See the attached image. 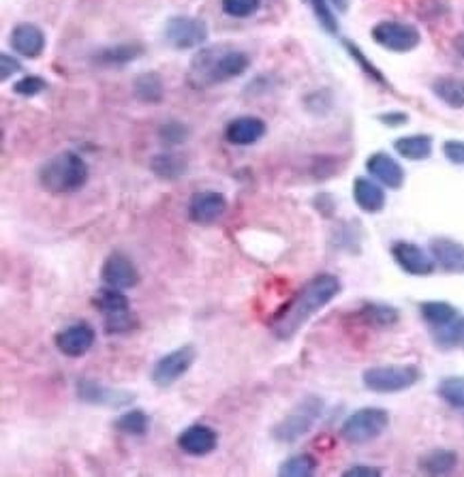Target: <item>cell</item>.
I'll use <instances>...</instances> for the list:
<instances>
[{"label": "cell", "instance_id": "obj_1", "mask_svg": "<svg viewBox=\"0 0 464 477\" xmlns=\"http://www.w3.org/2000/svg\"><path fill=\"white\" fill-rule=\"evenodd\" d=\"M342 285L338 277L330 272L314 274L305 285L294 293V298L278 308L270 319V332L278 341H291L297 332L308 324V319L314 317L321 308H325L334 298L341 293Z\"/></svg>", "mask_w": 464, "mask_h": 477}, {"label": "cell", "instance_id": "obj_14", "mask_svg": "<svg viewBox=\"0 0 464 477\" xmlns=\"http://www.w3.org/2000/svg\"><path fill=\"white\" fill-rule=\"evenodd\" d=\"M227 212V199L219 191H199L188 201V218L197 225H212Z\"/></svg>", "mask_w": 464, "mask_h": 477}, {"label": "cell", "instance_id": "obj_16", "mask_svg": "<svg viewBox=\"0 0 464 477\" xmlns=\"http://www.w3.org/2000/svg\"><path fill=\"white\" fill-rule=\"evenodd\" d=\"M366 171L375 178L383 187L398 191L405 185V170L396 159L389 157L387 152H372L366 159Z\"/></svg>", "mask_w": 464, "mask_h": 477}, {"label": "cell", "instance_id": "obj_5", "mask_svg": "<svg viewBox=\"0 0 464 477\" xmlns=\"http://www.w3.org/2000/svg\"><path fill=\"white\" fill-rule=\"evenodd\" d=\"M387 427L389 413L383 407H362L342 422L341 436L349 445H366L379 439Z\"/></svg>", "mask_w": 464, "mask_h": 477}, {"label": "cell", "instance_id": "obj_6", "mask_svg": "<svg viewBox=\"0 0 464 477\" xmlns=\"http://www.w3.org/2000/svg\"><path fill=\"white\" fill-rule=\"evenodd\" d=\"M422 379V371L415 364H389L370 366L362 372L366 390L375 394H398L414 388Z\"/></svg>", "mask_w": 464, "mask_h": 477}, {"label": "cell", "instance_id": "obj_34", "mask_svg": "<svg viewBox=\"0 0 464 477\" xmlns=\"http://www.w3.org/2000/svg\"><path fill=\"white\" fill-rule=\"evenodd\" d=\"M308 5H311L313 14L317 17L321 28L330 34H338V20L330 0H308Z\"/></svg>", "mask_w": 464, "mask_h": 477}, {"label": "cell", "instance_id": "obj_35", "mask_svg": "<svg viewBox=\"0 0 464 477\" xmlns=\"http://www.w3.org/2000/svg\"><path fill=\"white\" fill-rule=\"evenodd\" d=\"M342 45H345V50L349 51V56H351V59L358 62L359 69H362V71L366 73V76H368L370 79H375L377 84H381V86H387V79L383 78V73L379 71V69H377L375 65H372V62L366 59V54L362 50L358 48V45H355L353 41H349V39H345V41H342Z\"/></svg>", "mask_w": 464, "mask_h": 477}, {"label": "cell", "instance_id": "obj_23", "mask_svg": "<svg viewBox=\"0 0 464 477\" xmlns=\"http://www.w3.org/2000/svg\"><path fill=\"white\" fill-rule=\"evenodd\" d=\"M144 54L141 43H118L95 51V62L101 67H124Z\"/></svg>", "mask_w": 464, "mask_h": 477}, {"label": "cell", "instance_id": "obj_4", "mask_svg": "<svg viewBox=\"0 0 464 477\" xmlns=\"http://www.w3.org/2000/svg\"><path fill=\"white\" fill-rule=\"evenodd\" d=\"M325 402L319 396H306L272 427V439L278 444H296L302 436H306L323 416Z\"/></svg>", "mask_w": 464, "mask_h": 477}, {"label": "cell", "instance_id": "obj_8", "mask_svg": "<svg viewBox=\"0 0 464 477\" xmlns=\"http://www.w3.org/2000/svg\"><path fill=\"white\" fill-rule=\"evenodd\" d=\"M210 28L202 17L174 15L165 24V39L174 50H197L208 41Z\"/></svg>", "mask_w": 464, "mask_h": 477}, {"label": "cell", "instance_id": "obj_29", "mask_svg": "<svg viewBox=\"0 0 464 477\" xmlns=\"http://www.w3.org/2000/svg\"><path fill=\"white\" fill-rule=\"evenodd\" d=\"M93 304L101 310L103 317H112V315L127 313V310H131V300L124 296L123 289H114V287L107 285L96 289Z\"/></svg>", "mask_w": 464, "mask_h": 477}, {"label": "cell", "instance_id": "obj_12", "mask_svg": "<svg viewBox=\"0 0 464 477\" xmlns=\"http://www.w3.org/2000/svg\"><path fill=\"white\" fill-rule=\"evenodd\" d=\"M392 257L398 263V268L411 277H431L437 270V261L432 255H428L422 246L406 243V240L392 244Z\"/></svg>", "mask_w": 464, "mask_h": 477}, {"label": "cell", "instance_id": "obj_20", "mask_svg": "<svg viewBox=\"0 0 464 477\" xmlns=\"http://www.w3.org/2000/svg\"><path fill=\"white\" fill-rule=\"evenodd\" d=\"M431 255L434 257L439 268L445 272L460 274L464 272V244L456 243L451 238H432L431 240Z\"/></svg>", "mask_w": 464, "mask_h": 477}, {"label": "cell", "instance_id": "obj_43", "mask_svg": "<svg viewBox=\"0 0 464 477\" xmlns=\"http://www.w3.org/2000/svg\"><path fill=\"white\" fill-rule=\"evenodd\" d=\"M454 50L458 51V56H462V59H464V32L456 34V39H454Z\"/></svg>", "mask_w": 464, "mask_h": 477}, {"label": "cell", "instance_id": "obj_10", "mask_svg": "<svg viewBox=\"0 0 464 477\" xmlns=\"http://www.w3.org/2000/svg\"><path fill=\"white\" fill-rule=\"evenodd\" d=\"M76 392L77 399L86 402V405L110 407V409H123V407H127L135 400L133 392L110 388V385H103L99 381H95V379H79L76 385Z\"/></svg>", "mask_w": 464, "mask_h": 477}, {"label": "cell", "instance_id": "obj_13", "mask_svg": "<svg viewBox=\"0 0 464 477\" xmlns=\"http://www.w3.org/2000/svg\"><path fill=\"white\" fill-rule=\"evenodd\" d=\"M96 341V332L95 327L86 321H77V324L67 326L65 330H60L59 335L54 336L56 349L67 358H82L93 349V344Z\"/></svg>", "mask_w": 464, "mask_h": 477}, {"label": "cell", "instance_id": "obj_26", "mask_svg": "<svg viewBox=\"0 0 464 477\" xmlns=\"http://www.w3.org/2000/svg\"><path fill=\"white\" fill-rule=\"evenodd\" d=\"M420 315L422 319L426 321V326L431 327V332H437L441 327H448L458 321V308L450 302H441V300H431V302H422L420 304Z\"/></svg>", "mask_w": 464, "mask_h": 477}, {"label": "cell", "instance_id": "obj_18", "mask_svg": "<svg viewBox=\"0 0 464 477\" xmlns=\"http://www.w3.org/2000/svg\"><path fill=\"white\" fill-rule=\"evenodd\" d=\"M268 126L257 116H238L225 126V137L233 146H253L266 135Z\"/></svg>", "mask_w": 464, "mask_h": 477}, {"label": "cell", "instance_id": "obj_15", "mask_svg": "<svg viewBox=\"0 0 464 477\" xmlns=\"http://www.w3.org/2000/svg\"><path fill=\"white\" fill-rule=\"evenodd\" d=\"M176 444L188 456H208L219 445V435H216L214 428L205 427V424H191V427L177 435Z\"/></svg>", "mask_w": 464, "mask_h": 477}, {"label": "cell", "instance_id": "obj_22", "mask_svg": "<svg viewBox=\"0 0 464 477\" xmlns=\"http://www.w3.org/2000/svg\"><path fill=\"white\" fill-rule=\"evenodd\" d=\"M150 170H152V174L159 178V180L174 182V180H180V178L187 176L188 161L177 152H160V154H154L152 157Z\"/></svg>", "mask_w": 464, "mask_h": 477}, {"label": "cell", "instance_id": "obj_39", "mask_svg": "<svg viewBox=\"0 0 464 477\" xmlns=\"http://www.w3.org/2000/svg\"><path fill=\"white\" fill-rule=\"evenodd\" d=\"M20 71H22V62L17 60L14 54L3 51V54H0V79L7 82L11 76H15V73H20Z\"/></svg>", "mask_w": 464, "mask_h": 477}, {"label": "cell", "instance_id": "obj_38", "mask_svg": "<svg viewBox=\"0 0 464 477\" xmlns=\"http://www.w3.org/2000/svg\"><path fill=\"white\" fill-rule=\"evenodd\" d=\"M43 90H48V82L39 76H24L14 84V93L20 96H26V99L41 95Z\"/></svg>", "mask_w": 464, "mask_h": 477}, {"label": "cell", "instance_id": "obj_36", "mask_svg": "<svg viewBox=\"0 0 464 477\" xmlns=\"http://www.w3.org/2000/svg\"><path fill=\"white\" fill-rule=\"evenodd\" d=\"M103 321H105L107 335H129V332H133L140 326V319H137L133 310L112 315V317H103Z\"/></svg>", "mask_w": 464, "mask_h": 477}, {"label": "cell", "instance_id": "obj_27", "mask_svg": "<svg viewBox=\"0 0 464 477\" xmlns=\"http://www.w3.org/2000/svg\"><path fill=\"white\" fill-rule=\"evenodd\" d=\"M394 151L406 161H426L432 154V137L426 133L398 137L394 142Z\"/></svg>", "mask_w": 464, "mask_h": 477}, {"label": "cell", "instance_id": "obj_40", "mask_svg": "<svg viewBox=\"0 0 464 477\" xmlns=\"http://www.w3.org/2000/svg\"><path fill=\"white\" fill-rule=\"evenodd\" d=\"M443 157L454 165H464V142L462 140L443 142Z\"/></svg>", "mask_w": 464, "mask_h": 477}, {"label": "cell", "instance_id": "obj_25", "mask_svg": "<svg viewBox=\"0 0 464 477\" xmlns=\"http://www.w3.org/2000/svg\"><path fill=\"white\" fill-rule=\"evenodd\" d=\"M133 96L146 105H159L165 96V82L157 71H144L133 79Z\"/></svg>", "mask_w": 464, "mask_h": 477}, {"label": "cell", "instance_id": "obj_21", "mask_svg": "<svg viewBox=\"0 0 464 477\" xmlns=\"http://www.w3.org/2000/svg\"><path fill=\"white\" fill-rule=\"evenodd\" d=\"M417 467L426 475H450L458 467V454L450 447H434L422 454Z\"/></svg>", "mask_w": 464, "mask_h": 477}, {"label": "cell", "instance_id": "obj_30", "mask_svg": "<svg viewBox=\"0 0 464 477\" xmlns=\"http://www.w3.org/2000/svg\"><path fill=\"white\" fill-rule=\"evenodd\" d=\"M114 430L131 436H144L150 430V416L141 409H129L114 419Z\"/></svg>", "mask_w": 464, "mask_h": 477}, {"label": "cell", "instance_id": "obj_28", "mask_svg": "<svg viewBox=\"0 0 464 477\" xmlns=\"http://www.w3.org/2000/svg\"><path fill=\"white\" fill-rule=\"evenodd\" d=\"M359 317L366 326L370 327H392L398 324L400 319V313L398 308H394L392 304H386V302H366L362 308H359Z\"/></svg>", "mask_w": 464, "mask_h": 477}, {"label": "cell", "instance_id": "obj_19", "mask_svg": "<svg viewBox=\"0 0 464 477\" xmlns=\"http://www.w3.org/2000/svg\"><path fill=\"white\" fill-rule=\"evenodd\" d=\"M353 201L366 215H377L386 208L387 197L379 182L359 176L353 180Z\"/></svg>", "mask_w": 464, "mask_h": 477}, {"label": "cell", "instance_id": "obj_32", "mask_svg": "<svg viewBox=\"0 0 464 477\" xmlns=\"http://www.w3.org/2000/svg\"><path fill=\"white\" fill-rule=\"evenodd\" d=\"M437 394L454 409H464V377H445L437 385Z\"/></svg>", "mask_w": 464, "mask_h": 477}, {"label": "cell", "instance_id": "obj_17", "mask_svg": "<svg viewBox=\"0 0 464 477\" xmlns=\"http://www.w3.org/2000/svg\"><path fill=\"white\" fill-rule=\"evenodd\" d=\"M9 43L15 54L34 60V59H39L45 50V32L37 24L22 22V24H17L14 31H11Z\"/></svg>", "mask_w": 464, "mask_h": 477}, {"label": "cell", "instance_id": "obj_7", "mask_svg": "<svg viewBox=\"0 0 464 477\" xmlns=\"http://www.w3.org/2000/svg\"><path fill=\"white\" fill-rule=\"evenodd\" d=\"M372 41L381 45L383 50L394 51V54H406L414 51L422 43V34L414 24L396 20H383L372 26Z\"/></svg>", "mask_w": 464, "mask_h": 477}, {"label": "cell", "instance_id": "obj_42", "mask_svg": "<svg viewBox=\"0 0 464 477\" xmlns=\"http://www.w3.org/2000/svg\"><path fill=\"white\" fill-rule=\"evenodd\" d=\"M379 123H383L386 126H403L409 123V116H406L405 112H386L379 114Z\"/></svg>", "mask_w": 464, "mask_h": 477}, {"label": "cell", "instance_id": "obj_11", "mask_svg": "<svg viewBox=\"0 0 464 477\" xmlns=\"http://www.w3.org/2000/svg\"><path fill=\"white\" fill-rule=\"evenodd\" d=\"M101 280L103 285L114 287V289L127 291L140 285L141 274L129 255H124V252L120 251H114L105 257V261H103Z\"/></svg>", "mask_w": 464, "mask_h": 477}, {"label": "cell", "instance_id": "obj_3", "mask_svg": "<svg viewBox=\"0 0 464 477\" xmlns=\"http://www.w3.org/2000/svg\"><path fill=\"white\" fill-rule=\"evenodd\" d=\"M39 185L51 195L76 193L90 178L88 163L77 152L62 151L50 157L37 171Z\"/></svg>", "mask_w": 464, "mask_h": 477}, {"label": "cell", "instance_id": "obj_9", "mask_svg": "<svg viewBox=\"0 0 464 477\" xmlns=\"http://www.w3.org/2000/svg\"><path fill=\"white\" fill-rule=\"evenodd\" d=\"M197 360V349L193 344H182V347L174 349V352L165 353L163 358L154 362L150 379L157 388H169L177 379H182L191 371V366Z\"/></svg>", "mask_w": 464, "mask_h": 477}, {"label": "cell", "instance_id": "obj_33", "mask_svg": "<svg viewBox=\"0 0 464 477\" xmlns=\"http://www.w3.org/2000/svg\"><path fill=\"white\" fill-rule=\"evenodd\" d=\"M188 135H191V129L180 120H168L159 126V140L165 146H180L188 140Z\"/></svg>", "mask_w": 464, "mask_h": 477}, {"label": "cell", "instance_id": "obj_44", "mask_svg": "<svg viewBox=\"0 0 464 477\" xmlns=\"http://www.w3.org/2000/svg\"><path fill=\"white\" fill-rule=\"evenodd\" d=\"M332 7H336L341 14H345V11H349V0H330Z\"/></svg>", "mask_w": 464, "mask_h": 477}, {"label": "cell", "instance_id": "obj_2", "mask_svg": "<svg viewBox=\"0 0 464 477\" xmlns=\"http://www.w3.org/2000/svg\"><path fill=\"white\" fill-rule=\"evenodd\" d=\"M250 67V56L233 45L219 43L202 48L188 65V84L193 88H212L244 76Z\"/></svg>", "mask_w": 464, "mask_h": 477}, {"label": "cell", "instance_id": "obj_24", "mask_svg": "<svg viewBox=\"0 0 464 477\" xmlns=\"http://www.w3.org/2000/svg\"><path fill=\"white\" fill-rule=\"evenodd\" d=\"M432 95L437 96L441 103L451 109L464 107V78L462 76H439L432 79L431 84Z\"/></svg>", "mask_w": 464, "mask_h": 477}, {"label": "cell", "instance_id": "obj_37", "mask_svg": "<svg viewBox=\"0 0 464 477\" xmlns=\"http://www.w3.org/2000/svg\"><path fill=\"white\" fill-rule=\"evenodd\" d=\"M261 3L263 0H221V7L225 11V15L244 20V17L257 14L261 9Z\"/></svg>", "mask_w": 464, "mask_h": 477}, {"label": "cell", "instance_id": "obj_31", "mask_svg": "<svg viewBox=\"0 0 464 477\" xmlns=\"http://www.w3.org/2000/svg\"><path fill=\"white\" fill-rule=\"evenodd\" d=\"M317 471V458L311 454H296L278 467L280 477H311Z\"/></svg>", "mask_w": 464, "mask_h": 477}, {"label": "cell", "instance_id": "obj_41", "mask_svg": "<svg viewBox=\"0 0 464 477\" xmlns=\"http://www.w3.org/2000/svg\"><path fill=\"white\" fill-rule=\"evenodd\" d=\"M383 469L375 464H353L347 471H342V477H381Z\"/></svg>", "mask_w": 464, "mask_h": 477}]
</instances>
